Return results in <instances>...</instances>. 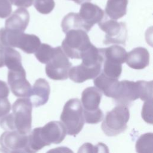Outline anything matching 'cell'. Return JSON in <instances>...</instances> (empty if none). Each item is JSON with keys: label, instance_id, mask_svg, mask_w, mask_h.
I'll use <instances>...</instances> for the list:
<instances>
[{"label": "cell", "instance_id": "obj_13", "mask_svg": "<svg viewBox=\"0 0 153 153\" xmlns=\"http://www.w3.org/2000/svg\"><path fill=\"white\" fill-rule=\"evenodd\" d=\"M102 97V92L96 87L85 88L81 94L83 114H89L101 111L99 105Z\"/></svg>", "mask_w": 153, "mask_h": 153}, {"label": "cell", "instance_id": "obj_4", "mask_svg": "<svg viewBox=\"0 0 153 153\" xmlns=\"http://www.w3.org/2000/svg\"><path fill=\"white\" fill-rule=\"evenodd\" d=\"M66 33L62 42V48L71 59H81L83 54L92 45L87 32L82 29H71Z\"/></svg>", "mask_w": 153, "mask_h": 153}, {"label": "cell", "instance_id": "obj_20", "mask_svg": "<svg viewBox=\"0 0 153 153\" xmlns=\"http://www.w3.org/2000/svg\"><path fill=\"white\" fill-rule=\"evenodd\" d=\"M100 50L104 59L120 64L126 62L127 52L123 47L114 45L107 48H102Z\"/></svg>", "mask_w": 153, "mask_h": 153}, {"label": "cell", "instance_id": "obj_19", "mask_svg": "<svg viewBox=\"0 0 153 153\" xmlns=\"http://www.w3.org/2000/svg\"><path fill=\"white\" fill-rule=\"evenodd\" d=\"M128 0H108L105 13L111 19L118 20L126 14Z\"/></svg>", "mask_w": 153, "mask_h": 153}, {"label": "cell", "instance_id": "obj_16", "mask_svg": "<svg viewBox=\"0 0 153 153\" xmlns=\"http://www.w3.org/2000/svg\"><path fill=\"white\" fill-rule=\"evenodd\" d=\"M29 13L27 10L20 8L16 10L5 21V29L18 32H23L29 22Z\"/></svg>", "mask_w": 153, "mask_h": 153}, {"label": "cell", "instance_id": "obj_24", "mask_svg": "<svg viewBox=\"0 0 153 153\" xmlns=\"http://www.w3.org/2000/svg\"><path fill=\"white\" fill-rule=\"evenodd\" d=\"M102 65L103 69L101 72L107 76L118 79L122 72V64L112 62L104 59Z\"/></svg>", "mask_w": 153, "mask_h": 153}, {"label": "cell", "instance_id": "obj_2", "mask_svg": "<svg viewBox=\"0 0 153 153\" xmlns=\"http://www.w3.org/2000/svg\"><path fill=\"white\" fill-rule=\"evenodd\" d=\"M38 36L33 34L14 32L5 28L0 29V48L17 47L27 54H32L41 44Z\"/></svg>", "mask_w": 153, "mask_h": 153}, {"label": "cell", "instance_id": "obj_6", "mask_svg": "<svg viewBox=\"0 0 153 153\" xmlns=\"http://www.w3.org/2000/svg\"><path fill=\"white\" fill-rule=\"evenodd\" d=\"M12 116L15 130L27 134L32 127V105L27 97L17 99L12 106Z\"/></svg>", "mask_w": 153, "mask_h": 153}, {"label": "cell", "instance_id": "obj_9", "mask_svg": "<svg viewBox=\"0 0 153 153\" xmlns=\"http://www.w3.org/2000/svg\"><path fill=\"white\" fill-rule=\"evenodd\" d=\"M39 137L45 146L51 143L58 144L65 139L67 132L61 121H53L47 123L44 127H38Z\"/></svg>", "mask_w": 153, "mask_h": 153}, {"label": "cell", "instance_id": "obj_1", "mask_svg": "<svg viewBox=\"0 0 153 153\" xmlns=\"http://www.w3.org/2000/svg\"><path fill=\"white\" fill-rule=\"evenodd\" d=\"M139 98L142 101L152 100V81H121L113 100L118 105L128 106Z\"/></svg>", "mask_w": 153, "mask_h": 153}, {"label": "cell", "instance_id": "obj_22", "mask_svg": "<svg viewBox=\"0 0 153 153\" xmlns=\"http://www.w3.org/2000/svg\"><path fill=\"white\" fill-rule=\"evenodd\" d=\"M61 26L64 33L71 29H78L85 31L84 25L78 13H69L66 15L62 21Z\"/></svg>", "mask_w": 153, "mask_h": 153}, {"label": "cell", "instance_id": "obj_34", "mask_svg": "<svg viewBox=\"0 0 153 153\" xmlns=\"http://www.w3.org/2000/svg\"><path fill=\"white\" fill-rule=\"evenodd\" d=\"M73 1H74L75 3L78 4H82L84 2H88L91 0H72Z\"/></svg>", "mask_w": 153, "mask_h": 153}, {"label": "cell", "instance_id": "obj_23", "mask_svg": "<svg viewBox=\"0 0 153 153\" xmlns=\"http://www.w3.org/2000/svg\"><path fill=\"white\" fill-rule=\"evenodd\" d=\"M136 152L139 153L153 152V134L146 133L142 134L136 143Z\"/></svg>", "mask_w": 153, "mask_h": 153}, {"label": "cell", "instance_id": "obj_10", "mask_svg": "<svg viewBox=\"0 0 153 153\" xmlns=\"http://www.w3.org/2000/svg\"><path fill=\"white\" fill-rule=\"evenodd\" d=\"M8 83L13 94L19 97H29L32 87L26 78L24 68L18 70H9Z\"/></svg>", "mask_w": 153, "mask_h": 153}, {"label": "cell", "instance_id": "obj_3", "mask_svg": "<svg viewBox=\"0 0 153 153\" xmlns=\"http://www.w3.org/2000/svg\"><path fill=\"white\" fill-rule=\"evenodd\" d=\"M60 121L69 135L75 136L82 130L85 120L82 106L78 99H71L66 102L60 115Z\"/></svg>", "mask_w": 153, "mask_h": 153}, {"label": "cell", "instance_id": "obj_14", "mask_svg": "<svg viewBox=\"0 0 153 153\" xmlns=\"http://www.w3.org/2000/svg\"><path fill=\"white\" fill-rule=\"evenodd\" d=\"M50 87L48 81L44 78H38L32 88L29 98L32 106L39 107L45 105L48 100Z\"/></svg>", "mask_w": 153, "mask_h": 153}, {"label": "cell", "instance_id": "obj_5", "mask_svg": "<svg viewBox=\"0 0 153 153\" xmlns=\"http://www.w3.org/2000/svg\"><path fill=\"white\" fill-rule=\"evenodd\" d=\"M130 112L127 106L118 105L107 112L101 128L108 136H115L124 131L127 127Z\"/></svg>", "mask_w": 153, "mask_h": 153}, {"label": "cell", "instance_id": "obj_33", "mask_svg": "<svg viewBox=\"0 0 153 153\" xmlns=\"http://www.w3.org/2000/svg\"><path fill=\"white\" fill-rule=\"evenodd\" d=\"M4 50L0 48V68L4 67Z\"/></svg>", "mask_w": 153, "mask_h": 153}, {"label": "cell", "instance_id": "obj_12", "mask_svg": "<svg viewBox=\"0 0 153 153\" xmlns=\"http://www.w3.org/2000/svg\"><path fill=\"white\" fill-rule=\"evenodd\" d=\"M78 14L83 22L86 32H88L96 23H99L105 17L104 11L99 6L87 2L82 4Z\"/></svg>", "mask_w": 153, "mask_h": 153}, {"label": "cell", "instance_id": "obj_29", "mask_svg": "<svg viewBox=\"0 0 153 153\" xmlns=\"http://www.w3.org/2000/svg\"><path fill=\"white\" fill-rule=\"evenodd\" d=\"M100 148L108 149V147L105 145L103 144V143H99L96 146H94L90 143H85L80 148L78 152H97V149H99V152H102Z\"/></svg>", "mask_w": 153, "mask_h": 153}, {"label": "cell", "instance_id": "obj_26", "mask_svg": "<svg viewBox=\"0 0 153 153\" xmlns=\"http://www.w3.org/2000/svg\"><path fill=\"white\" fill-rule=\"evenodd\" d=\"M34 6L39 13L47 14L53 11L55 3L54 0H35Z\"/></svg>", "mask_w": 153, "mask_h": 153}, {"label": "cell", "instance_id": "obj_8", "mask_svg": "<svg viewBox=\"0 0 153 153\" xmlns=\"http://www.w3.org/2000/svg\"><path fill=\"white\" fill-rule=\"evenodd\" d=\"M100 29L105 33L103 42L105 45L114 44L126 45L127 30L125 23L118 22L115 20L104 18L98 23Z\"/></svg>", "mask_w": 153, "mask_h": 153}, {"label": "cell", "instance_id": "obj_18", "mask_svg": "<svg viewBox=\"0 0 153 153\" xmlns=\"http://www.w3.org/2000/svg\"><path fill=\"white\" fill-rule=\"evenodd\" d=\"M94 84L103 94L112 99L116 96L120 81L117 79H114L107 76L102 72L94 78Z\"/></svg>", "mask_w": 153, "mask_h": 153}, {"label": "cell", "instance_id": "obj_11", "mask_svg": "<svg viewBox=\"0 0 153 153\" xmlns=\"http://www.w3.org/2000/svg\"><path fill=\"white\" fill-rule=\"evenodd\" d=\"M27 142V134H22L16 130H7L0 136V145L7 152H26Z\"/></svg>", "mask_w": 153, "mask_h": 153}, {"label": "cell", "instance_id": "obj_17", "mask_svg": "<svg viewBox=\"0 0 153 153\" xmlns=\"http://www.w3.org/2000/svg\"><path fill=\"white\" fill-rule=\"evenodd\" d=\"M126 62L132 69H143L149 65V51L144 47H136L127 53Z\"/></svg>", "mask_w": 153, "mask_h": 153}, {"label": "cell", "instance_id": "obj_21", "mask_svg": "<svg viewBox=\"0 0 153 153\" xmlns=\"http://www.w3.org/2000/svg\"><path fill=\"white\" fill-rule=\"evenodd\" d=\"M4 50V65L8 70H18L23 69L20 54L13 48L8 47Z\"/></svg>", "mask_w": 153, "mask_h": 153}, {"label": "cell", "instance_id": "obj_25", "mask_svg": "<svg viewBox=\"0 0 153 153\" xmlns=\"http://www.w3.org/2000/svg\"><path fill=\"white\" fill-rule=\"evenodd\" d=\"M54 53V48H53L48 44L43 43L41 44L37 50L35 52V56L36 58L41 63H47Z\"/></svg>", "mask_w": 153, "mask_h": 153}, {"label": "cell", "instance_id": "obj_27", "mask_svg": "<svg viewBox=\"0 0 153 153\" xmlns=\"http://www.w3.org/2000/svg\"><path fill=\"white\" fill-rule=\"evenodd\" d=\"M142 117L146 123L152 124V100L145 101L142 110Z\"/></svg>", "mask_w": 153, "mask_h": 153}, {"label": "cell", "instance_id": "obj_30", "mask_svg": "<svg viewBox=\"0 0 153 153\" xmlns=\"http://www.w3.org/2000/svg\"><path fill=\"white\" fill-rule=\"evenodd\" d=\"M11 110V105L6 98H0V118L7 115Z\"/></svg>", "mask_w": 153, "mask_h": 153}, {"label": "cell", "instance_id": "obj_7", "mask_svg": "<svg viewBox=\"0 0 153 153\" xmlns=\"http://www.w3.org/2000/svg\"><path fill=\"white\" fill-rule=\"evenodd\" d=\"M72 64L68 57L60 46L54 48V53L50 60L46 63L45 73L53 80H65L68 78V74Z\"/></svg>", "mask_w": 153, "mask_h": 153}, {"label": "cell", "instance_id": "obj_15", "mask_svg": "<svg viewBox=\"0 0 153 153\" xmlns=\"http://www.w3.org/2000/svg\"><path fill=\"white\" fill-rule=\"evenodd\" d=\"M102 71V67H90L81 63L79 65L70 68L68 77L76 83H81L84 81L94 79L98 76Z\"/></svg>", "mask_w": 153, "mask_h": 153}, {"label": "cell", "instance_id": "obj_28", "mask_svg": "<svg viewBox=\"0 0 153 153\" xmlns=\"http://www.w3.org/2000/svg\"><path fill=\"white\" fill-rule=\"evenodd\" d=\"M12 0H0V18H6L12 11Z\"/></svg>", "mask_w": 153, "mask_h": 153}, {"label": "cell", "instance_id": "obj_32", "mask_svg": "<svg viewBox=\"0 0 153 153\" xmlns=\"http://www.w3.org/2000/svg\"><path fill=\"white\" fill-rule=\"evenodd\" d=\"M13 4L19 7H29L34 0H12Z\"/></svg>", "mask_w": 153, "mask_h": 153}, {"label": "cell", "instance_id": "obj_31", "mask_svg": "<svg viewBox=\"0 0 153 153\" xmlns=\"http://www.w3.org/2000/svg\"><path fill=\"white\" fill-rule=\"evenodd\" d=\"M10 93L9 88L5 82L0 80V98H6Z\"/></svg>", "mask_w": 153, "mask_h": 153}]
</instances>
